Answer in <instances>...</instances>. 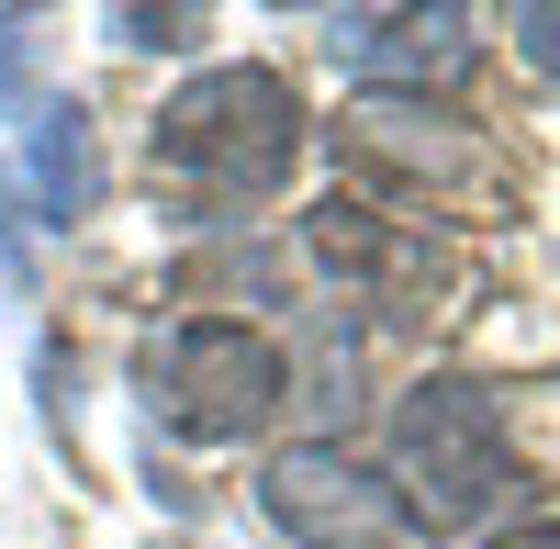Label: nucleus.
I'll use <instances>...</instances> for the list:
<instances>
[{
    "instance_id": "7ed1b4c3",
    "label": "nucleus",
    "mask_w": 560,
    "mask_h": 549,
    "mask_svg": "<svg viewBox=\"0 0 560 549\" xmlns=\"http://www.w3.org/2000/svg\"><path fill=\"white\" fill-rule=\"evenodd\" d=\"M147 404L179 427V437H247L269 404H280V348L202 314V326H179L158 359H147Z\"/></svg>"
},
{
    "instance_id": "20e7f679",
    "label": "nucleus",
    "mask_w": 560,
    "mask_h": 549,
    "mask_svg": "<svg viewBox=\"0 0 560 549\" xmlns=\"http://www.w3.org/2000/svg\"><path fill=\"white\" fill-rule=\"evenodd\" d=\"M258 493H269V516L292 527L303 549H404V538H415L404 493L370 482L348 448H280Z\"/></svg>"
},
{
    "instance_id": "1a4fd4ad",
    "label": "nucleus",
    "mask_w": 560,
    "mask_h": 549,
    "mask_svg": "<svg viewBox=\"0 0 560 549\" xmlns=\"http://www.w3.org/2000/svg\"><path fill=\"white\" fill-rule=\"evenodd\" d=\"M191 23H202V12H113L124 45H191Z\"/></svg>"
},
{
    "instance_id": "39448f33",
    "label": "nucleus",
    "mask_w": 560,
    "mask_h": 549,
    "mask_svg": "<svg viewBox=\"0 0 560 549\" xmlns=\"http://www.w3.org/2000/svg\"><path fill=\"white\" fill-rule=\"evenodd\" d=\"M348 157L370 179H404V191H459V179H482L493 147L459 113H427V102H359L348 113Z\"/></svg>"
},
{
    "instance_id": "6e6552de",
    "label": "nucleus",
    "mask_w": 560,
    "mask_h": 549,
    "mask_svg": "<svg viewBox=\"0 0 560 549\" xmlns=\"http://www.w3.org/2000/svg\"><path fill=\"white\" fill-rule=\"evenodd\" d=\"M516 57L560 79V0H527V12H516Z\"/></svg>"
},
{
    "instance_id": "f257e3e1",
    "label": "nucleus",
    "mask_w": 560,
    "mask_h": 549,
    "mask_svg": "<svg viewBox=\"0 0 560 549\" xmlns=\"http://www.w3.org/2000/svg\"><path fill=\"white\" fill-rule=\"evenodd\" d=\"M303 147V102L280 68H213L158 113V179L202 202H258L280 191V168Z\"/></svg>"
},
{
    "instance_id": "423d86ee",
    "label": "nucleus",
    "mask_w": 560,
    "mask_h": 549,
    "mask_svg": "<svg viewBox=\"0 0 560 549\" xmlns=\"http://www.w3.org/2000/svg\"><path fill=\"white\" fill-rule=\"evenodd\" d=\"M325 45L359 79H448L471 68V12H337Z\"/></svg>"
},
{
    "instance_id": "0eeeda50",
    "label": "nucleus",
    "mask_w": 560,
    "mask_h": 549,
    "mask_svg": "<svg viewBox=\"0 0 560 549\" xmlns=\"http://www.w3.org/2000/svg\"><path fill=\"white\" fill-rule=\"evenodd\" d=\"M12 191L45 202L34 224H79L90 202H102V157H90V124H79L68 102H45V113H34V135H23V179H12Z\"/></svg>"
},
{
    "instance_id": "f03ea898",
    "label": "nucleus",
    "mask_w": 560,
    "mask_h": 549,
    "mask_svg": "<svg viewBox=\"0 0 560 549\" xmlns=\"http://www.w3.org/2000/svg\"><path fill=\"white\" fill-rule=\"evenodd\" d=\"M393 460H404V516L427 527H471L504 493V416L482 382H427L393 416Z\"/></svg>"
},
{
    "instance_id": "9d476101",
    "label": "nucleus",
    "mask_w": 560,
    "mask_h": 549,
    "mask_svg": "<svg viewBox=\"0 0 560 549\" xmlns=\"http://www.w3.org/2000/svg\"><path fill=\"white\" fill-rule=\"evenodd\" d=\"M493 549H560V516H549V527H516V538H493Z\"/></svg>"
}]
</instances>
